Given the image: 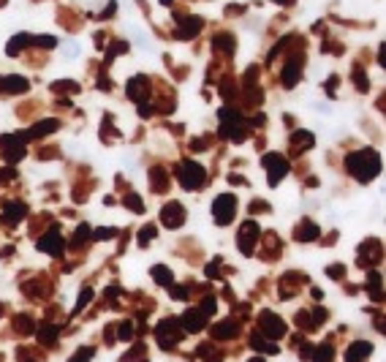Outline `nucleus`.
Listing matches in <instances>:
<instances>
[{"mask_svg": "<svg viewBox=\"0 0 386 362\" xmlns=\"http://www.w3.org/2000/svg\"><path fill=\"white\" fill-rule=\"evenodd\" d=\"M250 362H264V359H258V357H253V359H250Z\"/></svg>", "mask_w": 386, "mask_h": 362, "instance_id": "17", "label": "nucleus"}, {"mask_svg": "<svg viewBox=\"0 0 386 362\" xmlns=\"http://www.w3.org/2000/svg\"><path fill=\"white\" fill-rule=\"evenodd\" d=\"M52 128H57V123H54V120H46V123H38L33 133H36V136H44V133H49Z\"/></svg>", "mask_w": 386, "mask_h": 362, "instance_id": "13", "label": "nucleus"}, {"mask_svg": "<svg viewBox=\"0 0 386 362\" xmlns=\"http://www.w3.org/2000/svg\"><path fill=\"white\" fill-rule=\"evenodd\" d=\"M258 324H261V335H270V338H283L286 335V324L275 316V313L264 311L261 319H258Z\"/></svg>", "mask_w": 386, "mask_h": 362, "instance_id": "3", "label": "nucleus"}, {"mask_svg": "<svg viewBox=\"0 0 386 362\" xmlns=\"http://www.w3.org/2000/svg\"><path fill=\"white\" fill-rule=\"evenodd\" d=\"M153 275H155V278H158V281H166V283H163V286H169V281H171V272L166 270V267H155V270H153Z\"/></svg>", "mask_w": 386, "mask_h": 362, "instance_id": "14", "label": "nucleus"}, {"mask_svg": "<svg viewBox=\"0 0 386 362\" xmlns=\"http://www.w3.org/2000/svg\"><path fill=\"white\" fill-rule=\"evenodd\" d=\"M183 324L191 329V332H199V329L207 324V313H199V311H188L185 313V319H183Z\"/></svg>", "mask_w": 386, "mask_h": 362, "instance_id": "8", "label": "nucleus"}, {"mask_svg": "<svg viewBox=\"0 0 386 362\" xmlns=\"http://www.w3.org/2000/svg\"><path fill=\"white\" fill-rule=\"evenodd\" d=\"M212 210H215L218 224H228L234 218V210H237V199H234V196H220Z\"/></svg>", "mask_w": 386, "mask_h": 362, "instance_id": "5", "label": "nucleus"}, {"mask_svg": "<svg viewBox=\"0 0 386 362\" xmlns=\"http://www.w3.org/2000/svg\"><path fill=\"white\" fill-rule=\"evenodd\" d=\"M240 332V327L237 324H234V321H220V324L215 327V329H212V335H215V338H234V335H237Z\"/></svg>", "mask_w": 386, "mask_h": 362, "instance_id": "9", "label": "nucleus"}, {"mask_svg": "<svg viewBox=\"0 0 386 362\" xmlns=\"http://www.w3.org/2000/svg\"><path fill=\"white\" fill-rule=\"evenodd\" d=\"M180 335H183V329L177 327L174 319L161 321V327H158V343L163 346V349H171V346L180 341Z\"/></svg>", "mask_w": 386, "mask_h": 362, "instance_id": "2", "label": "nucleus"}, {"mask_svg": "<svg viewBox=\"0 0 386 362\" xmlns=\"http://www.w3.org/2000/svg\"><path fill=\"white\" fill-rule=\"evenodd\" d=\"M180 183L185 188H199L204 183V169L196 166V163H183L180 166Z\"/></svg>", "mask_w": 386, "mask_h": 362, "instance_id": "4", "label": "nucleus"}, {"mask_svg": "<svg viewBox=\"0 0 386 362\" xmlns=\"http://www.w3.org/2000/svg\"><path fill=\"white\" fill-rule=\"evenodd\" d=\"M25 88H27V82H25V79H17V76L3 82V90H9V93H22Z\"/></svg>", "mask_w": 386, "mask_h": 362, "instance_id": "12", "label": "nucleus"}, {"mask_svg": "<svg viewBox=\"0 0 386 362\" xmlns=\"http://www.w3.org/2000/svg\"><path fill=\"white\" fill-rule=\"evenodd\" d=\"M310 357H313V362H332L335 351H332V346H329V343H324V346H318L316 351H310Z\"/></svg>", "mask_w": 386, "mask_h": 362, "instance_id": "10", "label": "nucleus"}, {"mask_svg": "<svg viewBox=\"0 0 386 362\" xmlns=\"http://www.w3.org/2000/svg\"><path fill=\"white\" fill-rule=\"evenodd\" d=\"M348 169L353 172V177H357V180L367 183V180H373L378 175L381 161H378V155L373 150H362V153H353L348 158Z\"/></svg>", "mask_w": 386, "mask_h": 362, "instance_id": "1", "label": "nucleus"}, {"mask_svg": "<svg viewBox=\"0 0 386 362\" xmlns=\"http://www.w3.org/2000/svg\"><path fill=\"white\" fill-rule=\"evenodd\" d=\"M316 237H318V226L316 224H305L302 229H299V240H302V242H310Z\"/></svg>", "mask_w": 386, "mask_h": 362, "instance_id": "11", "label": "nucleus"}, {"mask_svg": "<svg viewBox=\"0 0 386 362\" xmlns=\"http://www.w3.org/2000/svg\"><path fill=\"white\" fill-rule=\"evenodd\" d=\"M161 218H163V224H166V226H180V224H183V218H185V210L180 207L177 202H171V204H166V207L161 210Z\"/></svg>", "mask_w": 386, "mask_h": 362, "instance_id": "6", "label": "nucleus"}, {"mask_svg": "<svg viewBox=\"0 0 386 362\" xmlns=\"http://www.w3.org/2000/svg\"><path fill=\"white\" fill-rule=\"evenodd\" d=\"M49 327V324H46ZM38 338H41L44 343H52V338H57V327H49V329H41V332H38Z\"/></svg>", "mask_w": 386, "mask_h": 362, "instance_id": "15", "label": "nucleus"}, {"mask_svg": "<svg viewBox=\"0 0 386 362\" xmlns=\"http://www.w3.org/2000/svg\"><path fill=\"white\" fill-rule=\"evenodd\" d=\"M373 354V346H370L367 341H362V343H353L348 354H345V362H367V357Z\"/></svg>", "mask_w": 386, "mask_h": 362, "instance_id": "7", "label": "nucleus"}, {"mask_svg": "<svg viewBox=\"0 0 386 362\" xmlns=\"http://www.w3.org/2000/svg\"><path fill=\"white\" fill-rule=\"evenodd\" d=\"M90 357H93V349H82L79 354H74L68 362H90Z\"/></svg>", "mask_w": 386, "mask_h": 362, "instance_id": "16", "label": "nucleus"}]
</instances>
